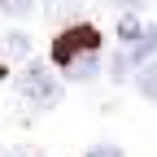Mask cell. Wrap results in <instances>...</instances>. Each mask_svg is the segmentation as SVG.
Returning <instances> with one entry per match:
<instances>
[{
    "mask_svg": "<svg viewBox=\"0 0 157 157\" xmlns=\"http://www.w3.org/2000/svg\"><path fill=\"white\" fill-rule=\"evenodd\" d=\"M83 157H122V148H118V144H96V148H87Z\"/></svg>",
    "mask_w": 157,
    "mask_h": 157,
    "instance_id": "9c48e42d",
    "label": "cell"
},
{
    "mask_svg": "<svg viewBox=\"0 0 157 157\" xmlns=\"http://www.w3.org/2000/svg\"><path fill=\"white\" fill-rule=\"evenodd\" d=\"M92 52H101V31L87 26V22L66 26L61 35L52 39V61H57V66H70V61H78V57H92Z\"/></svg>",
    "mask_w": 157,
    "mask_h": 157,
    "instance_id": "6da1fadb",
    "label": "cell"
},
{
    "mask_svg": "<svg viewBox=\"0 0 157 157\" xmlns=\"http://www.w3.org/2000/svg\"><path fill=\"white\" fill-rule=\"evenodd\" d=\"M153 52H157V26H148L135 44H122L118 48V57H113V74L122 78L131 66H140V61H153Z\"/></svg>",
    "mask_w": 157,
    "mask_h": 157,
    "instance_id": "3957f363",
    "label": "cell"
},
{
    "mask_svg": "<svg viewBox=\"0 0 157 157\" xmlns=\"http://www.w3.org/2000/svg\"><path fill=\"white\" fill-rule=\"evenodd\" d=\"M5 48H9V57H26V52H31V35H22V31L9 35V39H5Z\"/></svg>",
    "mask_w": 157,
    "mask_h": 157,
    "instance_id": "52a82bcc",
    "label": "cell"
},
{
    "mask_svg": "<svg viewBox=\"0 0 157 157\" xmlns=\"http://www.w3.org/2000/svg\"><path fill=\"white\" fill-rule=\"evenodd\" d=\"M61 70H66V78H70V83H92V78L101 74V52L78 57V61H70V66H61Z\"/></svg>",
    "mask_w": 157,
    "mask_h": 157,
    "instance_id": "277c9868",
    "label": "cell"
},
{
    "mask_svg": "<svg viewBox=\"0 0 157 157\" xmlns=\"http://www.w3.org/2000/svg\"><path fill=\"white\" fill-rule=\"evenodd\" d=\"M0 9L13 13V17H26V13L35 9V0H0Z\"/></svg>",
    "mask_w": 157,
    "mask_h": 157,
    "instance_id": "ba28073f",
    "label": "cell"
},
{
    "mask_svg": "<svg viewBox=\"0 0 157 157\" xmlns=\"http://www.w3.org/2000/svg\"><path fill=\"white\" fill-rule=\"evenodd\" d=\"M135 87H140V96H144V101H157V61H144L140 78H135Z\"/></svg>",
    "mask_w": 157,
    "mask_h": 157,
    "instance_id": "5b68a950",
    "label": "cell"
},
{
    "mask_svg": "<svg viewBox=\"0 0 157 157\" xmlns=\"http://www.w3.org/2000/svg\"><path fill=\"white\" fill-rule=\"evenodd\" d=\"M144 31H148V26H140V17H135V13H122V17H118V39H122V44H135Z\"/></svg>",
    "mask_w": 157,
    "mask_h": 157,
    "instance_id": "8992f818",
    "label": "cell"
},
{
    "mask_svg": "<svg viewBox=\"0 0 157 157\" xmlns=\"http://www.w3.org/2000/svg\"><path fill=\"white\" fill-rule=\"evenodd\" d=\"M17 92H22L26 96V101L31 105H57V101H61V83H57V74H52V66H26L22 74H17Z\"/></svg>",
    "mask_w": 157,
    "mask_h": 157,
    "instance_id": "7a4b0ae2",
    "label": "cell"
}]
</instances>
